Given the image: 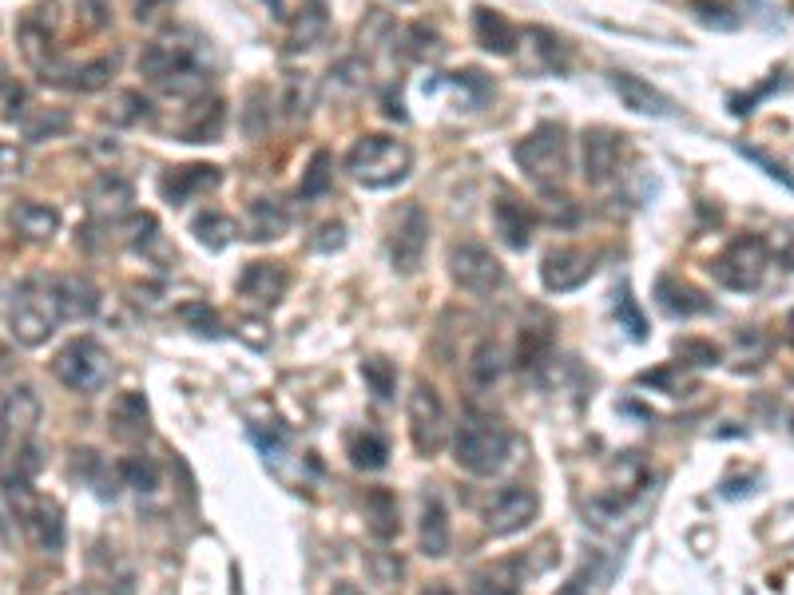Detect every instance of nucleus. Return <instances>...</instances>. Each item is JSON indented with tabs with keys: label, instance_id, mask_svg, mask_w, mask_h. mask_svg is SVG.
<instances>
[{
	"label": "nucleus",
	"instance_id": "7ed1b4c3",
	"mask_svg": "<svg viewBox=\"0 0 794 595\" xmlns=\"http://www.w3.org/2000/svg\"><path fill=\"white\" fill-rule=\"evenodd\" d=\"M409 167H414V151L393 136H362L354 148L345 151V175L354 183L369 187V191L402 183Z\"/></svg>",
	"mask_w": 794,
	"mask_h": 595
},
{
	"label": "nucleus",
	"instance_id": "ddd939ff",
	"mask_svg": "<svg viewBox=\"0 0 794 595\" xmlns=\"http://www.w3.org/2000/svg\"><path fill=\"white\" fill-rule=\"evenodd\" d=\"M623 155V136L612 127H588L580 136V160H584V179L588 183H608L612 175L620 172Z\"/></svg>",
	"mask_w": 794,
	"mask_h": 595
},
{
	"label": "nucleus",
	"instance_id": "9d476101",
	"mask_svg": "<svg viewBox=\"0 0 794 595\" xmlns=\"http://www.w3.org/2000/svg\"><path fill=\"white\" fill-rule=\"evenodd\" d=\"M426 246H429V215L417 203H409L390 230L393 270H398V275H417L421 263H426Z\"/></svg>",
	"mask_w": 794,
	"mask_h": 595
},
{
	"label": "nucleus",
	"instance_id": "e433bc0d",
	"mask_svg": "<svg viewBox=\"0 0 794 595\" xmlns=\"http://www.w3.org/2000/svg\"><path fill=\"white\" fill-rule=\"evenodd\" d=\"M505 374V354H501V345L496 342H481L472 350L469 357V378L477 390H493L496 381Z\"/></svg>",
	"mask_w": 794,
	"mask_h": 595
},
{
	"label": "nucleus",
	"instance_id": "473e14b6",
	"mask_svg": "<svg viewBox=\"0 0 794 595\" xmlns=\"http://www.w3.org/2000/svg\"><path fill=\"white\" fill-rule=\"evenodd\" d=\"M330 28V16H326V4L323 0H311V4H302L299 16H294V28H290V40L287 48L290 52H302V48H314L318 40L326 36Z\"/></svg>",
	"mask_w": 794,
	"mask_h": 595
},
{
	"label": "nucleus",
	"instance_id": "412c9836",
	"mask_svg": "<svg viewBox=\"0 0 794 595\" xmlns=\"http://www.w3.org/2000/svg\"><path fill=\"white\" fill-rule=\"evenodd\" d=\"M108 425H112V436L115 441H143L151 433V409H148V397L136 390L119 393L112 401V409H108Z\"/></svg>",
	"mask_w": 794,
	"mask_h": 595
},
{
	"label": "nucleus",
	"instance_id": "4468645a",
	"mask_svg": "<svg viewBox=\"0 0 794 595\" xmlns=\"http://www.w3.org/2000/svg\"><path fill=\"white\" fill-rule=\"evenodd\" d=\"M235 290H239V294L247 298L251 306L270 309V306H278V302L287 298L290 275H287V266H282V263H247V266H242L239 282H235Z\"/></svg>",
	"mask_w": 794,
	"mask_h": 595
},
{
	"label": "nucleus",
	"instance_id": "6e6d98bb",
	"mask_svg": "<svg viewBox=\"0 0 794 595\" xmlns=\"http://www.w3.org/2000/svg\"><path fill=\"white\" fill-rule=\"evenodd\" d=\"M235 333H239V342H247L251 350H270V321L266 318H239Z\"/></svg>",
	"mask_w": 794,
	"mask_h": 595
},
{
	"label": "nucleus",
	"instance_id": "c85d7f7f",
	"mask_svg": "<svg viewBox=\"0 0 794 595\" xmlns=\"http://www.w3.org/2000/svg\"><path fill=\"white\" fill-rule=\"evenodd\" d=\"M9 218L12 227H16V235H24L28 242H48L60 230L56 206H45V203H16L9 211Z\"/></svg>",
	"mask_w": 794,
	"mask_h": 595
},
{
	"label": "nucleus",
	"instance_id": "bf43d9fd",
	"mask_svg": "<svg viewBox=\"0 0 794 595\" xmlns=\"http://www.w3.org/2000/svg\"><path fill=\"white\" fill-rule=\"evenodd\" d=\"M774 88H779V76H774V80H767L763 88H755L751 96H731V112H735V115H751V112H755V103H759L767 92H774Z\"/></svg>",
	"mask_w": 794,
	"mask_h": 595
},
{
	"label": "nucleus",
	"instance_id": "2eb2a0df",
	"mask_svg": "<svg viewBox=\"0 0 794 595\" xmlns=\"http://www.w3.org/2000/svg\"><path fill=\"white\" fill-rule=\"evenodd\" d=\"M219 183H223L219 167H211V163H187V167H172V172H163L160 195H163V203L184 206V203H191V199L215 191Z\"/></svg>",
	"mask_w": 794,
	"mask_h": 595
},
{
	"label": "nucleus",
	"instance_id": "774afa93",
	"mask_svg": "<svg viewBox=\"0 0 794 595\" xmlns=\"http://www.w3.org/2000/svg\"><path fill=\"white\" fill-rule=\"evenodd\" d=\"M0 433H4V429H0Z\"/></svg>",
	"mask_w": 794,
	"mask_h": 595
},
{
	"label": "nucleus",
	"instance_id": "5701e85b",
	"mask_svg": "<svg viewBox=\"0 0 794 595\" xmlns=\"http://www.w3.org/2000/svg\"><path fill=\"white\" fill-rule=\"evenodd\" d=\"M656 302L668 309L671 318H700V314H711L715 309V302L700 287H691V282L671 275H664L656 282Z\"/></svg>",
	"mask_w": 794,
	"mask_h": 595
},
{
	"label": "nucleus",
	"instance_id": "393cba45",
	"mask_svg": "<svg viewBox=\"0 0 794 595\" xmlns=\"http://www.w3.org/2000/svg\"><path fill=\"white\" fill-rule=\"evenodd\" d=\"M450 512H445V504H441L438 493H429L421 501V524H417V544H421V556L429 560H441V556H450Z\"/></svg>",
	"mask_w": 794,
	"mask_h": 595
},
{
	"label": "nucleus",
	"instance_id": "a211bd4d",
	"mask_svg": "<svg viewBox=\"0 0 794 595\" xmlns=\"http://www.w3.org/2000/svg\"><path fill=\"white\" fill-rule=\"evenodd\" d=\"M131 203H136V187L127 183L119 172L96 175L92 187H88V215L100 218V223H115V218L131 215Z\"/></svg>",
	"mask_w": 794,
	"mask_h": 595
},
{
	"label": "nucleus",
	"instance_id": "13d9d810",
	"mask_svg": "<svg viewBox=\"0 0 794 595\" xmlns=\"http://www.w3.org/2000/svg\"><path fill=\"white\" fill-rule=\"evenodd\" d=\"M251 441L263 448L266 460H282V453H287V433H282V429H270V433H266V429H259V425H254Z\"/></svg>",
	"mask_w": 794,
	"mask_h": 595
},
{
	"label": "nucleus",
	"instance_id": "423d86ee",
	"mask_svg": "<svg viewBox=\"0 0 794 595\" xmlns=\"http://www.w3.org/2000/svg\"><path fill=\"white\" fill-rule=\"evenodd\" d=\"M52 374L76 393H100L112 381L115 366H112V354L96 338H76V342H68L56 354Z\"/></svg>",
	"mask_w": 794,
	"mask_h": 595
},
{
	"label": "nucleus",
	"instance_id": "a19ab883",
	"mask_svg": "<svg viewBox=\"0 0 794 595\" xmlns=\"http://www.w3.org/2000/svg\"><path fill=\"white\" fill-rule=\"evenodd\" d=\"M119 477H124V484L127 489H136V493H155V489H160V465L151 457H143V453L119 460Z\"/></svg>",
	"mask_w": 794,
	"mask_h": 595
},
{
	"label": "nucleus",
	"instance_id": "f8f14e48",
	"mask_svg": "<svg viewBox=\"0 0 794 595\" xmlns=\"http://www.w3.org/2000/svg\"><path fill=\"white\" fill-rule=\"evenodd\" d=\"M592 275H596V258L588 251H580V246H556V251L544 254L541 263V282L553 294H572Z\"/></svg>",
	"mask_w": 794,
	"mask_h": 595
},
{
	"label": "nucleus",
	"instance_id": "a878e982",
	"mask_svg": "<svg viewBox=\"0 0 794 595\" xmlns=\"http://www.w3.org/2000/svg\"><path fill=\"white\" fill-rule=\"evenodd\" d=\"M472 36H477V45H481L484 52H496V56H513L520 45L517 28H513L496 9H484V4L472 9Z\"/></svg>",
	"mask_w": 794,
	"mask_h": 595
},
{
	"label": "nucleus",
	"instance_id": "6e6552de",
	"mask_svg": "<svg viewBox=\"0 0 794 595\" xmlns=\"http://www.w3.org/2000/svg\"><path fill=\"white\" fill-rule=\"evenodd\" d=\"M409 436L421 457H438L450 445V413L429 381H417L409 393Z\"/></svg>",
	"mask_w": 794,
	"mask_h": 595
},
{
	"label": "nucleus",
	"instance_id": "c9c22d12",
	"mask_svg": "<svg viewBox=\"0 0 794 595\" xmlns=\"http://www.w3.org/2000/svg\"><path fill=\"white\" fill-rule=\"evenodd\" d=\"M525 40H529L532 48H537V56H541V68L544 72H568V64H572V52H568L565 36H556L553 28H529L525 33Z\"/></svg>",
	"mask_w": 794,
	"mask_h": 595
},
{
	"label": "nucleus",
	"instance_id": "bb28decb",
	"mask_svg": "<svg viewBox=\"0 0 794 595\" xmlns=\"http://www.w3.org/2000/svg\"><path fill=\"white\" fill-rule=\"evenodd\" d=\"M520 568L525 560L520 556H508V560H496L481 572H472L469 592L472 595H520Z\"/></svg>",
	"mask_w": 794,
	"mask_h": 595
},
{
	"label": "nucleus",
	"instance_id": "864d4df0",
	"mask_svg": "<svg viewBox=\"0 0 794 595\" xmlns=\"http://www.w3.org/2000/svg\"><path fill=\"white\" fill-rule=\"evenodd\" d=\"M45 469V448L36 445L33 436L24 441L21 448H16V460H12V469H9V477H21V481H33L36 472Z\"/></svg>",
	"mask_w": 794,
	"mask_h": 595
},
{
	"label": "nucleus",
	"instance_id": "79ce46f5",
	"mask_svg": "<svg viewBox=\"0 0 794 595\" xmlns=\"http://www.w3.org/2000/svg\"><path fill=\"white\" fill-rule=\"evenodd\" d=\"M266 127H270V92L263 84H254L247 92V107H242V131L247 136H263Z\"/></svg>",
	"mask_w": 794,
	"mask_h": 595
},
{
	"label": "nucleus",
	"instance_id": "3c124183",
	"mask_svg": "<svg viewBox=\"0 0 794 595\" xmlns=\"http://www.w3.org/2000/svg\"><path fill=\"white\" fill-rule=\"evenodd\" d=\"M405 52H409V56L414 60H433V56H441V36L433 33V28H429V24H414V28H409V33H405Z\"/></svg>",
	"mask_w": 794,
	"mask_h": 595
},
{
	"label": "nucleus",
	"instance_id": "680f3d73",
	"mask_svg": "<svg viewBox=\"0 0 794 595\" xmlns=\"http://www.w3.org/2000/svg\"><path fill=\"white\" fill-rule=\"evenodd\" d=\"M163 4H172V0H131V12H136V21H151Z\"/></svg>",
	"mask_w": 794,
	"mask_h": 595
},
{
	"label": "nucleus",
	"instance_id": "f257e3e1",
	"mask_svg": "<svg viewBox=\"0 0 794 595\" xmlns=\"http://www.w3.org/2000/svg\"><path fill=\"white\" fill-rule=\"evenodd\" d=\"M139 76L155 84L167 96H203L207 92V72L199 64V45H191L187 33H172L151 40L139 52Z\"/></svg>",
	"mask_w": 794,
	"mask_h": 595
},
{
	"label": "nucleus",
	"instance_id": "e2e57ef3",
	"mask_svg": "<svg viewBox=\"0 0 794 595\" xmlns=\"http://www.w3.org/2000/svg\"><path fill=\"white\" fill-rule=\"evenodd\" d=\"M421 595H453V587H450V584H429Z\"/></svg>",
	"mask_w": 794,
	"mask_h": 595
},
{
	"label": "nucleus",
	"instance_id": "4be33fe9",
	"mask_svg": "<svg viewBox=\"0 0 794 595\" xmlns=\"http://www.w3.org/2000/svg\"><path fill=\"white\" fill-rule=\"evenodd\" d=\"M493 227L508 251H525L532 242V230H537V211H529V206L517 203V199L501 195V199H493Z\"/></svg>",
	"mask_w": 794,
	"mask_h": 595
},
{
	"label": "nucleus",
	"instance_id": "de8ad7c7",
	"mask_svg": "<svg viewBox=\"0 0 794 595\" xmlns=\"http://www.w3.org/2000/svg\"><path fill=\"white\" fill-rule=\"evenodd\" d=\"M179 318H184L196 333H203V338H223L219 314H215L207 302H187V306H179Z\"/></svg>",
	"mask_w": 794,
	"mask_h": 595
},
{
	"label": "nucleus",
	"instance_id": "338daca9",
	"mask_svg": "<svg viewBox=\"0 0 794 595\" xmlns=\"http://www.w3.org/2000/svg\"><path fill=\"white\" fill-rule=\"evenodd\" d=\"M4 369H9V350L0 345V374H4Z\"/></svg>",
	"mask_w": 794,
	"mask_h": 595
},
{
	"label": "nucleus",
	"instance_id": "7c9ffc66",
	"mask_svg": "<svg viewBox=\"0 0 794 595\" xmlns=\"http://www.w3.org/2000/svg\"><path fill=\"white\" fill-rule=\"evenodd\" d=\"M366 524L378 540H393L402 532V508L390 489H369L366 493Z\"/></svg>",
	"mask_w": 794,
	"mask_h": 595
},
{
	"label": "nucleus",
	"instance_id": "052dcab7",
	"mask_svg": "<svg viewBox=\"0 0 794 595\" xmlns=\"http://www.w3.org/2000/svg\"><path fill=\"white\" fill-rule=\"evenodd\" d=\"M342 242H345L342 223H326V227L318 230V239H314V251H342Z\"/></svg>",
	"mask_w": 794,
	"mask_h": 595
},
{
	"label": "nucleus",
	"instance_id": "a18cd8bd",
	"mask_svg": "<svg viewBox=\"0 0 794 595\" xmlns=\"http://www.w3.org/2000/svg\"><path fill=\"white\" fill-rule=\"evenodd\" d=\"M691 12H695V21L707 24V28H719V33H731L739 28V16L727 9L723 0H691Z\"/></svg>",
	"mask_w": 794,
	"mask_h": 595
},
{
	"label": "nucleus",
	"instance_id": "4c0bfd02",
	"mask_svg": "<svg viewBox=\"0 0 794 595\" xmlns=\"http://www.w3.org/2000/svg\"><path fill=\"white\" fill-rule=\"evenodd\" d=\"M68 127H72V115H68V112H60V107H40V112L24 115V119H21L24 139H33V143H40V139H56V136H64Z\"/></svg>",
	"mask_w": 794,
	"mask_h": 595
},
{
	"label": "nucleus",
	"instance_id": "5fc2aeb1",
	"mask_svg": "<svg viewBox=\"0 0 794 595\" xmlns=\"http://www.w3.org/2000/svg\"><path fill=\"white\" fill-rule=\"evenodd\" d=\"M739 155H747L751 163H759L763 172L771 175V179H779V183L786 187V191H794V175L786 172V163H779V160H771L763 148H747V143H739Z\"/></svg>",
	"mask_w": 794,
	"mask_h": 595
},
{
	"label": "nucleus",
	"instance_id": "69168bd1",
	"mask_svg": "<svg viewBox=\"0 0 794 595\" xmlns=\"http://www.w3.org/2000/svg\"><path fill=\"white\" fill-rule=\"evenodd\" d=\"M330 595H362V592H357V587H350V584H342V587H335Z\"/></svg>",
	"mask_w": 794,
	"mask_h": 595
},
{
	"label": "nucleus",
	"instance_id": "b1692460",
	"mask_svg": "<svg viewBox=\"0 0 794 595\" xmlns=\"http://www.w3.org/2000/svg\"><path fill=\"white\" fill-rule=\"evenodd\" d=\"M24 528H28V536L36 540V548L40 552H52L56 556L60 548H64V540H68V524H64V508H60L56 501H36V508L21 520Z\"/></svg>",
	"mask_w": 794,
	"mask_h": 595
},
{
	"label": "nucleus",
	"instance_id": "20e7f679",
	"mask_svg": "<svg viewBox=\"0 0 794 595\" xmlns=\"http://www.w3.org/2000/svg\"><path fill=\"white\" fill-rule=\"evenodd\" d=\"M771 270V246L759 235H739L723 246V254L711 258V278L723 290H739V294H751V290L763 287V278Z\"/></svg>",
	"mask_w": 794,
	"mask_h": 595
},
{
	"label": "nucleus",
	"instance_id": "ea45409f",
	"mask_svg": "<svg viewBox=\"0 0 794 595\" xmlns=\"http://www.w3.org/2000/svg\"><path fill=\"white\" fill-rule=\"evenodd\" d=\"M362 378H366L369 393L378 401H393V393H398V366L390 357H366L362 362Z\"/></svg>",
	"mask_w": 794,
	"mask_h": 595
},
{
	"label": "nucleus",
	"instance_id": "c756f323",
	"mask_svg": "<svg viewBox=\"0 0 794 595\" xmlns=\"http://www.w3.org/2000/svg\"><path fill=\"white\" fill-rule=\"evenodd\" d=\"M290 227L287 211H282V203H275V199H254L251 206H247V239L251 242H270V239H282Z\"/></svg>",
	"mask_w": 794,
	"mask_h": 595
},
{
	"label": "nucleus",
	"instance_id": "72a5a7b5",
	"mask_svg": "<svg viewBox=\"0 0 794 595\" xmlns=\"http://www.w3.org/2000/svg\"><path fill=\"white\" fill-rule=\"evenodd\" d=\"M191 235H196L207 251H223V246L235 242L239 223H235L230 215H223V211H215V206H207V211H199V215L191 218Z\"/></svg>",
	"mask_w": 794,
	"mask_h": 595
},
{
	"label": "nucleus",
	"instance_id": "f3484780",
	"mask_svg": "<svg viewBox=\"0 0 794 595\" xmlns=\"http://www.w3.org/2000/svg\"><path fill=\"white\" fill-rule=\"evenodd\" d=\"M115 76V56H100L92 64H60L52 60L40 80L52 84V88H68V92H100L108 88V80Z\"/></svg>",
	"mask_w": 794,
	"mask_h": 595
},
{
	"label": "nucleus",
	"instance_id": "09e8293b",
	"mask_svg": "<svg viewBox=\"0 0 794 595\" xmlns=\"http://www.w3.org/2000/svg\"><path fill=\"white\" fill-rule=\"evenodd\" d=\"M28 179V155L16 143H0V187H16Z\"/></svg>",
	"mask_w": 794,
	"mask_h": 595
},
{
	"label": "nucleus",
	"instance_id": "f704fd0d",
	"mask_svg": "<svg viewBox=\"0 0 794 595\" xmlns=\"http://www.w3.org/2000/svg\"><path fill=\"white\" fill-rule=\"evenodd\" d=\"M553 357V330L549 326H520L517 338V366L520 369H541Z\"/></svg>",
	"mask_w": 794,
	"mask_h": 595
},
{
	"label": "nucleus",
	"instance_id": "0e129e2a",
	"mask_svg": "<svg viewBox=\"0 0 794 595\" xmlns=\"http://www.w3.org/2000/svg\"><path fill=\"white\" fill-rule=\"evenodd\" d=\"M786 342L794 345V309H791V314H786Z\"/></svg>",
	"mask_w": 794,
	"mask_h": 595
},
{
	"label": "nucleus",
	"instance_id": "0eeeda50",
	"mask_svg": "<svg viewBox=\"0 0 794 595\" xmlns=\"http://www.w3.org/2000/svg\"><path fill=\"white\" fill-rule=\"evenodd\" d=\"M450 278L465 294L489 298L505 287V266L496 263V254L477 239H461L450 246Z\"/></svg>",
	"mask_w": 794,
	"mask_h": 595
},
{
	"label": "nucleus",
	"instance_id": "8fccbe9b",
	"mask_svg": "<svg viewBox=\"0 0 794 595\" xmlns=\"http://www.w3.org/2000/svg\"><path fill=\"white\" fill-rule=\"evenodd\" d=\"M676 354H680L688 366H700V369H711V366H719V362H723L719 345L703 342V338H683V342L676 345Z\"/></svg>",
	"mask_w": 794,
	"mask_h": 595
},
{
	"label": "nucleus",
	"instance_id": "c03bdc74",
	"mask_svg": "<svg viewBox=\"0 0 794 595\" xmlns=\"http://www.w3.org/2000/svg\"><path fill=\"white\" fill-rule=\"evenodd\" d=\"M314 103V80L311 76H302V72H290L287 76V96H282V107H287L290 119H302V115L311 112Z\"/></svg>",
	"mask_w": 794,
	"mask_h": 595
},
{
	"label": "nucleus",
	"instance_id": "4d7b16f0",
	"mask_svg": "<svg viewBox=\"0 0 794 595\" xmlns=\"http://www.w3.org/2000/svg\"><path fill=\"white\" fill-rule=\"evenodd\" d=\"M76 12L88 33H100L108 21H112V0H76Z\"/></svg>",
	"mask_w": 794,
	"mask_h": 595
},
{
	"label": "nucleus",
	"instance_id": "37998d69",
	"mask_svg": "<svg viewBox=\"0 0 794 595\" xmlns=\"http://www.w3.org/2000/svg\"><path fill=\"white\" fill-rule=\"evenodd\" d=\"M366 88V64L362 60H338L335 68H330V92L338 96V100H345V96H354Z\"/></svg>",
	"mask_w": 794,
	"mask_h": 595
},
{
	"label": "nucleus",
	"instance_id": "dca6fc26",
	"mask_svg": "<svg viewBox=\"0 0 794 595\" xmlns=\"http://www.w3.org/2000/svg\"><path fill=\"white\" fill-rule=\"evenodd\" d=\"M48 294L56 302L60 321H88V318H96V309H100V290H96L92 278H84V275L52 278V282H48Z\"/></svg>",
	"mask_w": 794,
	"mask_h": 595
},
{
	"label": "nucleus",
	"instance_id": "49530a36",
	"mask_svg": "<svg viewBox=\"0 0 794 595\" xmlns=\"http://www.w3.org/2000/svg\"><path fill=\"white\" fill-rule=\"evenodd\" d=\"M108 119H112L115 127H127V124H139L143 115H148V100L139 92H115L112 107H108Z\"/></svg>",
	"mask_w": 794,
	"mask_h": 595
},
{
	"label": "nucleus",
	"instance_id": "6ab92c4d",
	"mask_svg": "<svg viewBox=\"0 0 794 595\" xmlns=\"http://www.w3.org/2000/svg\"><path fill=\"white\" fill-rule=\"evenodd\" d=\"M608 84H612V92L620 96L623 107H632V112L656 115V119H671V115H680L668 96L659 92V88H652L647 80H640V76H632V72H612Z\"/></svg>",
	"mask_w": 794,
	"mask_h": 595
},
{
	"label": "nucleus",
	"instance_id": "603ef678",
	"mask_svg": "<svg viewBox=\"0 0 794 595\" xmlns=\"http://www.w3.org/2000/svg\"><path fill=\"white\" fill-rule=\"evenodd\" d=\"M616 318H620V326L632 333L635 342H644V338H647V321H644V314H640V306H635V298H632V290H628V287L616 294Z\"/></svg>",
	"mask_w": 794,
	"mask_h": 595
},
{
	"label": "nucleus",
	"instance_id": "cd10ccee",
	"mask_svg": "<svg viewBox=\"0 0 794 595\" xmlns=\"http://www.w3.org/2000/svg\"><path fill=\"white\" fill-rule=\"evenodd\" d=\"M40 425V397H36L28 385L21 390H12L9 401H4V409H0V429L4 433H16V436H33V429Z\"/></svg>",
	"mask_w": 794,
	"mask_h": 595
},
{
	"label": "nucleus",
	"instance_id": "39448f33",
	"mask_svg": "<svg viewBox=\"0 0 794 595\" xmlns=\"http://www.w3.org/2000/svg\"><path fill=\"white\" fill-rule=\"evenodd\" d=\"M513 160L532 183L553 187L568 175V136L560 124H541L513 148Z\"/></svg>",
	"mask_w": 794,
	"mask_h": 595
},
{
	"label": "nucleus",
	"instance_id": "1a4fd4ad",
	"mask_svg": "<svg viewBox=\"0 0 794 595\" xmlns=\"http://www.w3.org/2000/svg\"><path fill=\"white\" fill-rule=\"evenodd\" d=\"M9 326H12V338L21 345H28V350H36V345H45L52 333H56L60 326V314H56V302H52V294L45 290L28 287L16 302H12V314H9Z\"/></svg>",
	"mask_w": 794,
	"mask_h": 595
},
{
	"label": "nucleus",
	"instance_id": "58836bf2",
	"mask_svg": "<svg viewBox=\"0 0 794 595\" xmlns=\"http://www.w3.org/2000/svg\"><path fill=\"white\" fill-rule=\"evenodd\" d=\"M330 183H335V160H330V151H314L306 172H302L299 199H323Z\"/></svg>",
	"mask_w": 794,
	"mask_h": 595
},
{
	"label": "nucleus",
	"instance_id": "2f4dec72",
	"mask_svg": "<svg viewBox=\"0 0 794 595\" xmlns=\"http://www.w3.org/2000/svg\"><path fill=\"white\" fill-rule=\"evenodd\" d=\"M345 453L354 460V469H366V472H381L390 465V441L381 433H374V429H357V433H350Z\"/></svg>",
	"mask_w": 794,
	"mask_h": 595
},
{
	"label": "nucleus",
	"instance_id": "9b49d317",
	"mask_svg": "<svg viewBox=\"0 0 794 595\" xmlns=\"http://www.w3.org/2000/svg\"><path fill=\"white\" fill-rule=\"evenodd\" d=\"M537 512H541V496L525 489V484H508L484 508V528L493 536H517L537 520Z\"/></svg>",
	"mask_w": 794,
	"mask_h": 595
},
{
	"label": "nucleus",
	"instance_id": "f03ea898",
	"mask_svg": "<svg viewBox=\"0 0 794 595\" xmlns=\"http://www.w3.org/2000/svg\"><path fill=\"white\" fill-rule=\"evenodd\" d=\"M508 453H513V433L496 417L477 409L461 417L457 433H453V460L461 469L472 477H493L505 469Z\"/></svg>",
	"mask_w": 794,
	"mask_h": 595
},
{
	"label": "nucleus",
	"instance_id": "aec40b11",
	"mask_svg": "<svg viewBox=\"0 0 794 595\" xmlns=\"http://www.w3.org/2000/svg\"><path fill=\"white\" fill-rule=\"evenodd\" d=\"M223 127H227V107H223L219 96H199L175 131H179L184 143H219Z\"/></svg>",
	"mask_w": 794,
	"mask_h": 595
}]
</instances>
